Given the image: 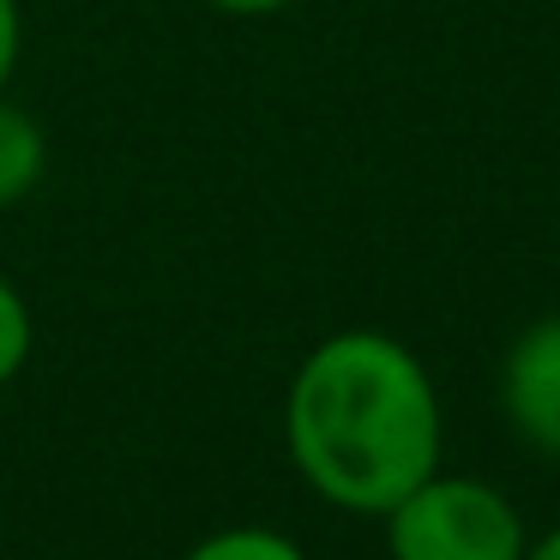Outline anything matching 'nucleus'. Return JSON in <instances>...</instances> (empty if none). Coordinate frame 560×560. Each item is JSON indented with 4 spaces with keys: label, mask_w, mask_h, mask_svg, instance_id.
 Returning a JSON list of instances; mask_svg holds the SVG:
<instances>
[{
    "label": "nucleus",
    "mask_w": 560,
    "mask_h": 560,
    "mask_svg": "<svg viewBox=\"0 0 560 560\" xmlns=\"http://www.w3.org/2000/svg\"><path fill=\"white\" fill-rule=\"evenodd\" d=\"M283 446L326 506L380 518L440 470L446 416L422 355L374 326L331 331L283 392Z\"/></svg>",
    "instance_id": "nucleus-1"
},
{
    "label": "nucleus",
    "mask_w": 560,
    "mask_h": 560,
    "mask_svg": "<svg viewBox=\"0 0 560 560\" xmlns=\"http://www.w3.org/2000/svg\"><path fill=\"white\" fill-rule=\"evenodd\" d=\"M392 560H524V518L494 482L434 470L380 512Z\"/></svg>",
    "instance_id": "nucleus-2"
},
{
    "label": "nucleus",
    "mask_w": 560,
    "mask_h": 560,
    "mask_svg": "<svg viewBox=\"0 0 560 560\" xmlns=\"http://www.w3.org/2000/svg\"><path fill=\"white\" fill-rule=\"evenodd\" d=\"M500 410L512 434L560 458V314H542L506 343L500 362Z\"/></svg>",
    "instance_id": "nucleus-3"
},
{
    "label": "nucleus",
    "mask_w": 560,
    "mask_h": 560,
    "mask_svg": "<svg viewBox=\"0 0 560 560\" xmlns=\"http://www.w3.org/2000/svg\"><path fill=\"white\" fill-rule=\"evenodd\" d=\"M43 175H49V139H43L37 115L0 97V211L37 194Z\"/></svg>",
    "instance_id": "nucleus-4"
},
{
    "label": "nucleus",
    "mask_w": 560,
    "mask_h": 560,
    "mask_svg": "<svg viewBox=\"0 0 560 560\" xmlns=\"http://www.w3.org/2000/svg\"><path fill=\"white\" fill-rule=\"evenodd\" d=\"M182 560H307V548L266 524H230V530H211L206 542H194Z\"/></svg>",
    "instance_id": "nucleus-5"
},
{
    "label": "nucleus",
    "mask_w": 560,
    "mask_h": 560,
    "mask_svg": "<svg viewBox=\"0 0 560 560\" xmlns=\"http://www.w3.org/2000/svg\"><path fill=\"white\" fill-rule=\"evenodd\" d=\"M31 343H37V326H31V302L19 295L13 278H0V386H13L31 362Z\"/></svg>",
    "instance_id": "nucleus-6"
},
{
    "label": "nucleus",
    "mask_w": 560,
    "mask_h": 560,
    "mask_svg": "<svg viewBox=\"0 0 560 560\" xmlns=\"http://www.w3.org/2000/svg\"><path fill=\"white\" fill-rule=\"evenodd\" d=\"M19 55H25V13H19V0H0V97L19 73Z\"/></svg>",
    "instance_id": "nucleus-7"
},
{
    "label": "nucleus",
    "mask_w": 560,
    "mask_h": 560,
    "mask_svg": "<svg viewBox=\"0 0 560 560\" xmlns=\"http://www.w3.org/2000/svg\"><path fill=\"white\" fill-rule=\"evenodd\" d=\"M206 7H218V13H230V19H266V13L295 7V0H206Z\"/></svg>",
    "instance_id": "nucleus-8"
},
{
    "label": "nucleus",
    "mask_w": 560,
    "mask_h": 560,
    "mask_svg": "<svg viewBox=\"0 0 560 560\" xmlns=\"http://www.w3.org/2000/svg\"><path fill=\"white\" fill-rule=\"evenodd\" d=\"M524 560H560V530H548L542 542H530V548H524Z\"/></svg>",
    "instance_id": "nucleus-9"
}]
</instances>
